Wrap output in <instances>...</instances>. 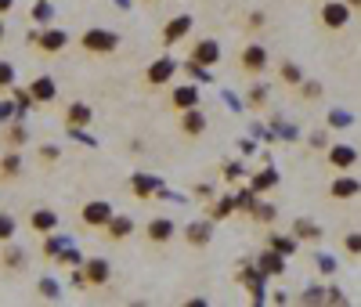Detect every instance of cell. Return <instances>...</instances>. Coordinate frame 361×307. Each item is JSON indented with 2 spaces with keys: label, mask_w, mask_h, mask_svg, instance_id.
Masks as SVG:
<instances>
[{
  "label": "cell",
  "mask_w": 361,
  "mask_h": 307,
  "mask_svg": "<svg viewBox=\"0 0 361 307\" xmlns=\"http://www.w3.org/2000/svg\"><path fill=\"white\" fill-rule=\"evenodd\" d=\"M80 47L87 51V54H116L119 51V33H112V29H101V26H94V29H83V36H80Z\"/></svg>",
  "instance_id": "cell-1"
},
{
  "label": "cell",
  "mask_w": 361,
  "mask_h": 307,
  "mask_svg": "<svg viewBox=\"0 0 361 307\" xmlns=\"http://www.w3.org/2000/svg\"><path fill=\"white\" fill-rule=\"evenodd\" d=\"M181 66H177V58H170V54H163V58H156L152 66L145 69V76H141V84L148 87V91H159V87H166L170 80H174V73H177Z\"/></svg>",
  "instance_id": "cell-2"
},
{
  "label": "cell",
  "mask_w": 361,
  "mask_h": 307,
  "mask_svg": "<svg viewBox=\"0 0 361 307\" xmlns=\"http://www.w3.org/2000/svg\"><path fill=\"white\" fill-rule=\"evenodd\" d=\"M351 4L347 0H325L322 4V11H318V22H322V29H329V33H336V29H347V22H351Z\"/></svg>",
  "instance_id": "cell-3"
},
{
  "label": "cell",
  "mask_w": 361,
  "mask_h": 307,
  "mask_svg": "<svg viewBox=\"0 0 361 307\" xmlns=\"http://www.w3.org/2000/svg\"><path fill=\"white\" fill-rule=\"evenodd\" d=\"M80 271H83V285H87V290H105V285L112 282V264L105 260V257H91V260H83V264H80Z\"/></svg>",
  "instance_id": "cell-4"
},
{
  "label": "cell",
  "mask_w": 361,
  "mask_h": 307,
  "mask_svg": "<svg viewBox=\"0 0 361 307\" xmlns=\"http://www.w3.org/2000/svg\"><path fill=\"white\" fill-rule=\"evenodd\" d=\"M112 214H116V210H112V202H105V199H91V202H83V207H80V224H83V228H105Z\"/></svg>",
  "instance_id": "cell-5"
},
{
  "label": "cell",
  "mask_w": 361,
  "mask_h": 307,
  "mask_svg": "<svg viewBox=\"0 0 361 307\" xmlns=\"http://www.w3.org/2000/svg\"><path fill=\"white\" fill-rule=\"evenodd\" d=\"M188 61H199V66L214 69L221 61V44L214 36H202V40H192V47H188Z\"/></svg>",
  "instance_id": "cell-6"
},
{
  "label": "cell",
  "mask_w": 361,
  "mask_h": 307,
  "mask_svg": "<svg viewBox=\"0 0 361 307\" xmlns=\"http://www.w3.org/2000/svg\"><path fill=\"white\" fill-rule=\"evenodd\" d=\"M66 47H69V33H66V29H54V26L40 29V36H36V51H40V54L54 58V54H61Z\"/></svg>",
  "instance_id": "cell-7"
},
{
  "label": "cell",
  "mask_w": 361,
  "mask_h": 307,
  "mask_svg": "<svg viewBox=\"0 0 361 307\" xmlns=\"http://www.w3.org/2000/svg\"><path fill=\"white\" fill-rule=\"evenodd\" d=\"M202 101V91L199 84H184V87H174L166 94V109H174V112H184V109H196Z\"/></svg>",
  "instance_id": "cell-8"
},
{
  "label": "cell",
  "mask_w": 361,
  "mask_h": 307,
  "mask_svg": "<svg viewBox=\"0 0 361 307\" xmlns=\"http://www.w3.org/2000/svg\"><path fill=\"white\" fill-rule=\"evenodd\" d=\"M177 235V224L170 220V217H152L145 224V242H152V246H166V242H174Z\"/></svg>",
  "instance_id": "cell-9"
},
{
  "label": "cell",
  "mask_w": 361,
  "mask_h": 307,
  "mask_svg": "<svg viewBox=\"0 0 361 307\" xmlns=\"http://www.w3.org/2000/svg\"><path fill=\"white\" fill-rule=\"evenodd\" d=\"M192 26H196L192 15H174V18H166V26H163V44H166V47L181 44V40L192 33Z\"/></svg>",
  "instance_id": "cell-10"
},
{
  "label": "cell",
  "mask_w": 361,
  "mask_h": 307,
  "mask_svg": "<svg viewBox=\"0 0 361 307\" xmlns=\"http://www.w3.org/2000/svg\"><path fill=\"white\" fill-rule=\"evenodd\" d=\"M91 119H94V109L87 105V101H69L66 112H61V123H66L69 130H83V127H91Z\"/></svg>",
  "instance_id": "cell-11"
},
{
  "label": "cell",
  "mask_w": 361,
  "mask_h": 307,
  "mask_svg": "<svg viewBox=\"0 0 361 307\" xmlns=\"http://www.w3.org/2000/svg\"><path fill=\"white\" fill-rule=\"evenodd\" d=\"M239 69H242L246 76L264 73V69H267V51H264L260 44H246L242 54H239Z\"/></svg>",
  "instance_id": "cell-12"
},
{
  "label": "cell",
  "mask_w": 361,
  "mask_h": 307,
  "mask_svg": "<svg viewBox=\"0 0 361 307\" xmlns=\"http://www.w3.org/2000/svg\"><path fill=\"white\" fill-rule=\"evenodd\" d=\"M101 232H105V239H109V242H126V239L134 235V217L131 214H112Z\"/></svg>",
  "instance_id": "cell-13"
},
{
  "label": "cell",
  "mask_w": 361,
  "mask_h": 307,
  "mask_svg": "<svg viewBox=\"0 0 361 307\" xmlns=\"http://www.w3.org/2000/svg\"><path fill=\"white\" fill-rule=\"evenodd\" d=\"M177 127H181V134L184 137H202L206 134V116H202V109L196 105V109H184L181 116H177Z\"/></svg>",
  "instance_id": "cell-14"
},
{
  "label": "cell",
  "mask_w": 361,
  "mask_h": 307,
  "mask_svg": "<svg viewBox=\"0 0 361 307\" xmlns=\"http://www.w3.org/2000/svg\"><path fill=\"white\" fill-rule=\"evenodd\" d=\"M22 149H8L4 156H0V181L4 184H15L18 177H22Z\"/></svg>",
  "instance_id": "cell-15"
},
{
  "label": "cell",
  "mask_w": 361,
  "mask_h": 307,
  "mask_svg": "<svg viewBox=\"0 0 361 307\" xmlns=\"http://www.w3.org/2000/svg\"><path fill=\"white\" fill-rule=\"evenodd\" d=\"M0 145H8V149L29 145V127H26V119H8V123H4V134H0Z\"/></svg>",
  "instance_id": "cell-16"
},
{
  "label": "cell",
  "mask_w": 361,
  "mask_h": 307,
  "mask_svg": "<svg viewBox=\"0 0 361 307\" xmlns=\"http://www.w3.org/2000/svg\"><path fill=\"white\" fill-rule=\"evenodd\" d=\"M29 94H33V101H36V105H51V101L58 98V80L54 76H36L33 80V84H29Z\"/></svg>",
  "instance_id": "cell-17"
},
{
  "label": "cell",
  "mask_w": 361,
  "mask_h": 307,
  "mask_svg": "<svg viewBox=\"0 0 361 307\" xmlns=\"http://www.w3.org/2000/svg\"><path fill=\"white\" fill-rule=\"evenodd\" d=\"M0 268H4V275H22L26 271V250L22 246H4V253H0Z\"/></svg>",
  "instance_id": "cell-18"
},
{
  "label": "cell",
  "mask_w": 361,
  "mask_h": 307,
  "mask_svg": "<svg viewBox=\"0 0 361 307\" xmlns=\"http://www.w3.org/2000/svg\"><path fill=\"white\" fill-rule=\"evenodd\" d=\"M29 232H36V235H51V232H58V214L47 210V207L33 210V214H29Z\"/></svg>",
  "instance_id": "cell-19"
},
{
  "label": "cell",
  "mask_w": 361,
  "mask_h": 307,
  "mask_svg": "<svg viewBox=\"0 0 361 307\" xmlns=\"http://www.w3.org/2000/svg\"><path fill=\"white\" fill-rule=\"evenodd\" d=\"M181 235H184L188 246H196V250H199V246H209V239H214V224H209V220H192Z\"/></svg>",
  "instance_id": "cell-20"
},
{
  "label": "cell",
  "mask_w": 361,
  "mask_h": 307,
  "mask_svg": "<svg viewBox=\"0 0 361 307\" xmlns=\"http://www.w3.org/2000/svg\"><path fill=\"white\" fill-rule=\"evenodd\" d=\"M358 163V152L351 145H329V167L332 170H351Z\"/></svg>",
  "instance_id": "cell-21"
},
{
  "label": "cell",
  "mask_w": 361,
  "mask_h": 307,
  "mask_svg": "<svg viewBox=\"0 0 361 307\" xmlns=\"http://www.w3.org/2000/svg\"><path fill=\"white\" fill-rule=\"evenodd\" d=\"M358 192H361V184H358L354 177H347V174H344V177H336V181L329 184V199H336V202H344V199H354Z\"/></svg>",
  "instance_id": "cell-22"
},
{
  "label": "cell",
  "mask_w": 361,
  "mask_h": 307,
  "mask_svg": "<svg viewBox=\"0 0 361 307\" xmlns=\"http://www.w3.org/2000/svg\"><path fill=\"white\" fill-rule=\"evenodd\" d=\"M131 192H134V199H141V202H148L156 192H159V181L156 177H148V174H134L131 177Z\"/></svg>",
  "instance_id": "cell-23"
},
{
  "label": "cell",
  "mask_w": 361,
  "mask_h": 307,
  "mask_svg": "<svg viewBox=\"0 0 361 307\" xmlns=\"http://www.w3.org/2000/svg\"><path fill=\"white\" fill-rule=\"evenodd\" d=\"M206 207H209V220H224L228 214L239 210V195H221L214 202H206Z\"/></svg>",
  "instance_id": "cell-24"
},
{
  "label": "cell",
  "mask_w": 361,
  "mask_h": 307,
  "mask_svg": "<svg viewBox=\"0 0 361 307\" xmlns=\"http://www.w3.org/2000/svg\"><path fill=\"white\" fill-rule=\"evenodd\" d=\"M11 94H15V119H26L29 109H40L29 94V87H11Z\"/></svg>",
  "instance_id": "cell-25"
},
{
  "label": "cell",
  "mask_w": 361,
  "mask_h": 307,
  "mask_svg": "<svg viewBox=\"0 0 361 307\" xmlns=\"http://www.w3.org/2000/svg\"><path fill=\"white\" fill-rule=\"evenodd\" d=\"M257 268H260L264 275H282V271H286V257H282V253H274V250H267V253H260Z\"/></svg>",
  "instance_id": "cell-26"
},
{
  "label": "cell",
  "mask_w": 361,
  "mask_h": 307,
  "mask_svg": "<svg viewBox=\"0 0 361 307\" xmlns=\"http://www.w3.org/2000/svg\"><path fill=\"white\" fill-rule=\"evenodd\" d=\"M274 184H279V174L274 170H260V174H253V181H249V188L257 192V195H264V192H271Z\"/></svg>",
  "instance_id": "cell-27"
},
{
  "label": "cell",
  "mask_w": 361,
  "mask_h": 307,
  "mask_svg": "<svg viewBox=\"0 0 361 307\" xmlns=\"http://www.w3.org/2000/svg\"><path fill=\"white\" fill-rule=\"evenodd\" d=\"M293 239H304V242H318L322 239V228H318V224H311V220H296L293 224Z\"/></svg>",
  "instance_id": "cell-28"
},
{
  "label": "cell",
  "mask_w": 361,
  "mask_h": 307,
  "mask_svg": "<svg viewBox=\"0 0 361 307\" xmlns=\"http://www.w3.org/2000/svg\"><path fill=\"white\" fill-rule=\"evenodd\" d=\"M267 246H271L274 253H282V257H289V253L296 250V239H293V235H274V232H271V235H267Z\"/></svg>",
  "instance_id": "cell-29"
},
{
  "label": "cell",
  "mask_w": 361,
  "mask_h": 307,
  "mask_svg": "<svg viewBox=\"0 0 361 307\" xmlns=\"http://www.w3.org/2000/svg\"><path fill=\"white\" fill-rule=\"evenodd\" d=\"M36 297L40 300H61V285L54 278H40L36 282Z\"/></svg>",
  "instance_id": "cell-30"
},
{
  "label": "cell",
  "mask_w": 361,
  "mask_h": 307,
  "mask_svg": "<svg viewBox=\"0 0 361 307\" xmlns=\"http://www.w3.org/2000/svg\"><path fill=\"white\" fill-rule=\"evenodd\" d=\"M51 15H54L51 0H36L33 11H29V18H33V22H40V26H51Z\"/></svg>",
  "instance_id": "cell-31"
},
{
  "label": "cell",
  "mask_w": 361,
  "mask_h": 307,
  "mask_svg": "<svg viewBox=\"0 0 361 307\" xmlns=\"http://www.w3.org/2000/svg\"><path fill=\"white\" fill-rule=\"evenodd\" d=\"M279 76L286 80V84H289V87H300V80H304V73H300V69H296V66H293V61H282V66H279Z\"/></svg>",
  "instance_id": "cell-32"
},
{
  "label": "cell",
  "mask_w": 361,
  "mask_h": 307,
  "mask_svg": "<svg viewBox=\"0 0 361 307\" xmlns=\"http://www.w3.org/2000/svg\"><path fill=\"white\" fill-rule=\"evenodd\" d=\"M15 87V66H11V61H4V58H0V94H4V91H11Z\"/></svg>",
  "instance_id": "cell-33"
},
{
  "label": "cell",
  "mask_w": 361,
  "mask_h": 307,
  "mask_svg": "<svg viewBox=\"0 0 361 307\" xmlns=\"http://www.w3.org/2000/svg\"><path fill=\"white\" fill-rule=\"evenodd\" d=\"M58 250H61V239L51 232V235H44V246H40V253H44V260H54L58 257Z\"/></svg>",
  "instance_id": "cell-34"
},
{
  "label": "cell",
  "mask_w": 361,
  "mask_h": 307,
  "mask_svg": "<svg viewBox=\"0 0 361 307\" xmlns=\"http://www.w3.org/2000/svg\"><path fill=\"white\" fill-rule=\"evenodd\" d=\"M54 260L61 264V268H80V264H83V257H80L76 250H66V246L58 250V257H54Z\"/></svg>",
  "instance_id": "cell-35"
},
{
  "label": "cell",
  "mask_w": 361,
  "mask_h": 307,
  "mask_svg": "<svg viewBox=\"0 0 361 307\" xmlns=\"http://www.w3.org/2000/svg\"><path fill=\"white\" fill-rule=\"evenodd\" d=\"M15 228H18L15 217H11V214H0V242H11V239H15Z\"/></svg>",
  "instance_id": "cell-36"
},
{
  "label": "cell",
  "mask_w": 361,
  "mask_h": 307,
  "mask_svg": "<svg viewBox=\"0 0 361 307\" xmlns=\"http://www.w3.org/2000/svg\"><path fill=\"white\" fill-rule=\"evenodd\" d=\"M249 105H253V109H264V105H267V87H264V84H253V87H249Z\"/></svg>",
  "instance_id": "cell-37"
},
{
  "label": "cell",
  "mask_w": 361,
  "mask_h": 307,
  "mask_svg": "<svg viewBox=\"0 0 361 307\" xmlns=\"http://www.w3.org/2000/svg\"><path fill=\"white\" fill-rule=\"evenodd\" d=\"M249 217H253V220H264V224H271V220H274V207H267V202H260V199H257V207L249 210Z\"/></svg>",
  "instance_id": "cell-38"
},
{
  "label": "cell",
  "mask_w": 361,
  "mask_h": 307,
  "mask_svg": "<svg viewBox=\"0 0 361 307\" xmlns=\"http://www.w3.org/2000/svg\"><path fill=\"white\" fill-rule=\"evenodd\" d=\"M300 98H304V101L322 98V84H314V80H300Z\"/></svg>",
  "instance_id": "cell-39"
},
{
  "label": "cell",
  "mask_w": 361,
  "mask_h": 307,
  "mask_svg": "<svg viewBox=\"0 0 361 307\" xmlns=\"http://www.w3.org/2000/svg\"><path fill=\"white\" fill-rule=\"evenodd\" d=\"M184 69H188V76H192V84H199V80L206 84V80H209V69L199 66V61H184Z\"/></svg>",
  "instance_id": "cell-40"
},
{
  "label": "cell",
  "mask_w": 361,
  "mask_h": 307,
  "mask_svg": "<svg viewBox=\"0 0 361 307\" xmlns=\"http://www.w3.org/2000/svg\"><path fill=\"white\" fill-rule=\"evenodd\" d=\"M264 22H267V15H264V11H249V18H246V33L264 29Z\"/></svg>",
  "instance_id": "cell-41"
},
{
  "label": "cell",
  "mask_w": 361,
  "mask_h": 307,
  "mask_svg": "<svg viewBox=\"0 0 361 307\" xmlns=\"http://www.w3.org/2000/svg\"><path fill=\"white\" fill-rule=\"evenodd\" d=\"M192 195H196L199 202H214V188H209V184H196Z\"/></svg>",
  "instance_id": "cell-42"
},
{
  "label": "cell",
  "mask_w": 361,
  "mask_h": 307,
  "mask_svg": "<svg viewBox=\"0 0 361 307\" xmlns=\"http://www.w3.org/2000/svg\"><path fill=\"white\" fill-rule=\"evenodd\" d=\"M329 127H351V116H347V112H339V109H336V112H329Z\"/></svg>",
  "instance_id": "cell-43"
},
{
  "label": "cell",
  "mask_w": 361,
  "mask_h": 307,
  "mask_svg": "<svg viewBox=\"0 0 361 307\" xmlns=\"http://www.w3.org/2000/svg\"><path fill=\"white\" fill-rule=\"evenodd\" d=\"M242 177V163H224V181H239Z\"/></svg>",
  "instance_id": "cell-44"
},
{
  "label": "cell",
  "mask_w": 361,
  "mask_h": 307,
  "mask_svg": "<svg viewBox=\"0 0 361 307\" xmlns=\"http://www.w3.org/2000/svg\"><path fill=\"white\" fill-rule=\"evenodd\" d=\"M344 250H347V253H354V257H358V253H361V235H358V232H354V235H347V239H344Z\"/></svg>",
  "instance_id": "cell-45"
},
{
  "label": "cell",
  "mask_w": 361,
  "mask_h": 307,
  "mask_svg": "<svg viewBox=\"0 0 361 307\" xmlns=\"http://www.w3.org/2000/svg\"><path fill=\"white\" fill-rule=\"evenodd\" d=\"M54 159H58V149H54V145H44V149H40V163H44V167H51Z\"/></svg>",
  "instance_id": "cell-46"
},
{
  "label": "cell",
  "mask_w": 361,
  "mask_h": 307,
  "mask_svg": "<svg viewBox=\"0 0 361 307\" xmlns=\"http://www.w3.org/2000/svg\"><path fill=\"white\" fill-rule=\"evenodd\" d=\"M15 119V101H0V123Z\"/></svg>",
  "instance_id": "cell-47"
},
{
  "label": "cell",
  "mask_w": 361,
  "mask_h": 307,
  "mask_svg": "<svg viewBox=\"0 0 361 307\" xmlns=\"http://www.w3.org/2000/svg\"><path fill=\"white\" fill-rule=\"evenodd\" d=\"M314 300H318V304H322V300H325V293H322V285H314V290H311V293H304V304H314Z\"/></svg>",
  "instance_id": "cell-48"
},
{
  "label": "cell",
  "mask_w": 361,
  "mask_h": 307,
  "mask_svg": "<svg viewBox=\"0 0 361 307\" xmlns=\"http://www.w3.org/2000/svg\"><path fill=\"white\" fill-rule=\"evenodd\" d=\"M325 141H329L325 134H311V145H314V149H325Z\"/></svg>",
  "instance_id": "cell-49"
},
{
  "label": "cell",
  "mask_w": 361,
  "mask_h": 307,
  "mask_svg": "<svg viewBox=\"0 0 361 307\" xmlns=\"http://www.w3.org/2000/svg\"><path fill=\"white\" fill-rule=\"evenodd\" d=\"M36 36H40V29H26V44L29 47H36Z\"/></svg>",
  "instance_id": "cell-50"
},
{
  "label": "cell",
  "mask_w": 361,
  "mask_h": 307,
  "mask_svg": "<svg viewBox=\"0 0 361 307\" xmlns=\"http://www.w3.org/2000/svg\"><path fill=\"white\" fill-rule=\"evenodd\" d=\"M11 8H15V0H0V15H8Z\"/></svg>",
  "instance_id": "cell-51"
},
{
  "label": "cell",
  "mask_w": 361,
  "mask_h": 307,
  "mask_svg": "<svg viewBox=\"0 0 361 307\" xmlns=\"http://www.w3.org/2000/svg\"><path fill=\"white\" fill-rule=\"evenodd\" d=\"M8 40V26H4V15H0V44Z\"/></svg>",
  "instance_id": "cell-52"
},
{
  "label": "cell",
  "mask_w": 361,
  "mask_h": 307,
  "mask_svg": "<svg viewBox=\"0 0 361 307\" xmlns=\"http://www.w3.org/2000/svg\"><path fill=\"white\" fill-rule=\"evenodd\" d=\"M116 4H119V8H131V0H116Z\"/></svg>",
  "instance_id": "cell-53"
},
{
  "label": "cell",
  "mask_w": 361,
  "mask_h": 307,
  "mask_svg": "<svg viewBox=\"0 0 361 307\" xmlns=\"http://www.w3.org/2000/svg\"><path fill=\"white\" fill-rule=\"evenodd\" d=\"M347 4H351V8H361V0H347Z\"/></svg>",
  "instance_id": "cell-54"
},
{
  "label": "cell",
  "mask_w": 361,
  "mask_h": 307,
  "mask_svg": "<svg viewBox=\"0 0 361 307\" xmlns=\"http://www.w3.org/2000/svg\"><path fill=\"white\" fill-rule=\"evenodd\" d=\"M138 4H156V0H138Z\"/></svg>",
  "instance_id": "cell-55"
}]
</instances>
